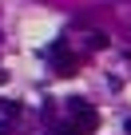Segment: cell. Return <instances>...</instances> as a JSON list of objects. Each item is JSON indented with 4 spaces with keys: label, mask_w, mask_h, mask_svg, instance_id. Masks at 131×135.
<instances>
[{
    "label": "cell",
    "mask_w": 131,
    "mask_h": 135,
    "mask_svg": "<svg viewBox=\"0 0 131 135\" xmlns=\"http://www.w3.org/2000/svg\"><path fill=\"white\" fill-rule=\"evenodd\" d=\"M48 56H52L56 76H64V80H68V76H76V72H80V56H72L64 40H52V44H48Z\"/></svg>",
    "instance_id": "6da1fadb"
},
{
    "label": "cell",
    "mask_w": 131,
    "mask_h": 135,
    "mask_svg": "<svg viewBox=\"0 0 131 135\" xmlns=\"http://www.w3.org/2000/svg\"><path fill=\"white\" fill-rule=\"evenodd\" d=\"M0 107H4V115H20V103H12V99H0Z\"/></svg>",
    "instance_id": "7a4b0ae2"
},
{
    "label": "cell",
    "mask_w": 131,
    "mask_h": 135,
    "mask_svg": "<svg viewBox=\"0 0 131 135\" xmlns=\"http://www.w3.org/2000/svg\"><path fill=\"white\" fill-rule=\"evenodd\" d=\"M0 84H8V72H4V68H0Z\"/></svg>",
    "instance_id": "3957f363"
},
{
    "label": "cell",
    "mask_w": 131,
    "mask_h": 135,
    "mask_svg": "<svg viewBox=\"0 0 131 135\" xmlns=\"http://www.w3.org/2000/svg\"><path fill=\"white\" fill-rule=\"evenodd\" d=\"M127 135H131V119H127Z\"/></svg>",
    "instance_id": "277c9868"
}]
</instances>
